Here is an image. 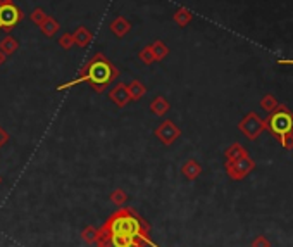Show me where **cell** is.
Masks as SVG:
<instances>
[{
    "label": "cell",
    "mask_w": 293,
    "mask_h": 247,
    "mask_svg": "<svg viewBox=\"0 0 293 247\" xmlns=\"http://www.w3.org/2000/svg\"><path fill=\"white\" fill-rule=\"evenodd\" d=\"M81 238H83V242H85V244L95 245V244H97V240H99V228H95L93 225H88V227L83 228Z\"/></svg>",
    "instance_id": "cell-18"
},
{
    "label": "cell",
    "mask_w": 293,
    "mask_h": 247,
    "mask_svg": "<svg viewBox=\"0 0 293 247\" xmlns=\"http://www.w3.org/2000/svg\"><path fill=\"white\" fill-rule=\"evenodd\" d=\"M6 142H7V135L2 132V128H0V147H2V145L6 144Z\"/></svg>",
    "instance_id": "cell-27"
},
{
    "label": "cell",
    "mask_w": 293,
    "mask_h": 247,
    "mask_svg": "<svg viewBox=\"0 0 293 247\" xmlns=\"http://www.w3.org/2000/svg\"><path fill=\"white\" fill-rule=\"evenodd\" d=\"M200 173H202V166H200L199 161H195V159H188L185 164L181 166V175L185 177L186 180H195L200 177Z\"/></svg>",
    "instance_id": "cell-10"
},
{
    "label": "cell",
    "mask_w": 293,
    "mask_h": 247,
    "mask_svg": "<svg viewBox=\"0 0 293 247\" xmlns=\"http://www.w3.org/2000/svg\"><path fill=\"white\" fill-rule=\"evenodd\" d=\"M224 156H226V161H234V159H240V157L247 156V150H245L243 145L233 144V145H229V147L226 149Z\"/></svg>",
    "instance_id": "cell-19"
},
{
    "label": "cell",
    "mask_w": 293,
    "mask_h": 247,
    "mask_svg": "<svg viewBox=\"0 0 293 247\" xmlns=\"http://www.w3.org/2000/svg\"><path fill=\"white\" fill-rule=\"evenodd\" d=\"M59 30H61V24H59V21L54 19V18H50V16H47L43 23L40 24V31L43 33L45 36H48V38L56 35Z\"/></svg>",
    "instance_id": "cell-14"
},
{
    "label": "cell",
    "mask_w": 293,
    "mask_h": 247,
    "mask_svg": "<svg viewBox=\"0 0 293 247\" xmlns=\"http://www.w3.org/2000/svg\"><path fill=\"white\" fill-rule=\"evenodd\" d=\"M150 227L133 209L119 208L107 218L102 228H99L97 247H145L150 244Z\"/></svg>",
    "instance_id": "cell-1"
},
{
    "label": "cell",
    "mask_w": 293,
    "mask_h": 247,
    "mask_svg": "<svg viewBox=\"0 0 293 247\" xmlns=\"http://www.w3.org/2000/svg\"><path fill=\"white\" fill-rule=\"evenodd\" d=\"M169 109H171V104L162 95H159V97H156L150 102V111L156 116H166L169 112Z\"/></svg>",
    "instance_id": "cell-12"
},
{
    "label": "cell",
    "mask_w": 293,
    "mask_h": 247,
    "mask_svg": "<svg viewBox=\"0 0 293 247\" xmlns=\"http://www.w3.org/2000/svg\"><path fill=\"white\" fill-rule=\"evenodd\" d=\"M156 137L162 142L164 145H173L176 140L181 137V130H179L171 119L162 121L156 128Z\"/></svg>",
    "instance_id": "cell-7"
},
{
    "label": "cell",
    "mask_w": 293,
    "mask_h": 247,
    "mask_svg": "<svg viewBox=\"0 0 293 247\" xmlns=\"http://www.w3.org/2000/svg\"><path fill=\"white\" fill-rule=\"evenodd\" d=\"M109 199H111V202L114 204L117 208H123L124 204L128 202V194L123 190V188H114V190L111 192V195H109Z\"/></svg>",
    "instance_id": "cell-20"
},
{
    "label": "cell",
    "mask_w": 293,
    "mask_h": 247,
    "mask_svg": "<svg viewBox=\"0 0 293 247\" xmlns=\"http://www.w3.org/2000/svg\"><path fill=\"white\" fill-rule=\"evenodd\" d=\"M266 127H269L271 132L278 137H283L286 133L293 132V114L286 107L278 106V111H273L269 119L266 121Z\"/></svg>",
    "instance_id": "cell-3"
},
{
    "label": "cell",
    "mask_w": 293,
    "mask_h": 247,
    "mask_svg": "<svg viewBox=\"0 0 293 247\" xmlns=\"http://www.w3.org/2000/svg\"><path fill=\"white\" fill-rule=\"evenodd\" d=\"M173 19L179 28H185L186 24H190V21L193 19V14H191V11H188L186 7H179V9L174 12Z\"/></svg>",
    "instance_id": "cell-15"
},
{
    "label": "cell",
    "mask_w": 293,
    "mask_h": 247,
    "mask_svg": "<svg viewBox=\"0 0 293 247\" xmlns=\"http://www.w3.org/2000/svg\"><path fill=\"white\" fill-rule=\"evenodd\" d=\"M6 59H7V56H6V54L2 52V50H0V66H2L4 62H6Z\"/></svg>",
    "instance_id": "cell-28"
},
{
    "label": "cell",
    "mask_w": 293,
    "mask_h": 247,
    "mask_svg": "<svg viewBox=\"0 0 293 247\" xmlns=\"http://www.w3.org/2000/svg\"><path fill=\"white\" fill-rule=\"evenodd\" d=\"M279 144H281L286 150H291L293 149V132L286 133V135H283V137H279Z\"/></svg>",
    "instance_id": "cell-25"
},
{
    "label": "cell",
    "mask_w": 293,
    "mask_h": 247,
    "mask_svg": "<svg viewBox=\"0 0 293 247\" xmlns=\"http://www.w3.org/2000/svg\"><path fill=\"white\" fill-rule=\"evenodd\" d=\"M117 76H119V71H117L116 66L112 64L104 54H95V56L79 69V74L76 78L71 79L68 83H64V85H59L57 90L59 92L68 90L71 87H76L79 83L86 81V83H90V87L95 92L102 94Z\"/></svg>",
    "instance_id": "cell-2"
},
{
    "label": "cell",
    "mask_w": 293,
    "mask_h": 247,
    "mask_svg": "<svg viewBox=\"0 0 293 247\" xmlns=\"http://www.w3.org/2000/svg\"><path fill=\"white\" fill-rule=\"evenodd\" d=\"M126 87H128V94H129V99L131 100H140V99L145 97L146 87L141 81H138V79H133V81Z\"/></svg>",
    "instance_id": "cell-13"
},
{
    "label": "cell",
    "mask_w": 293,
    "mask_h": 247,
    "mask_svg": "<svg viewBox=\"0 0 293 247\" xmlns=\"http://www.w3.org/2000/svg\"><path fill=\"white\" fill-rule=\"evenodd\" d=\"M59 45H61V47L64 49V50H69L74 45L73 35H71V33H64V35L59 38Z\"/></svg>",
    "instance_id": "cell-24"
},
{
    "label": "cell",
    "mask_w": 293,
    "mask_h": 247,
    "mask_svg": "<svg viewBox=\"0 0 293 247\" xmlns=\"http://www.w3.org/2000/svg\"><path fill=\"white\" fill-rule=\"evenodd\" d=\"M23 18H24L23 11L14 2L0 6V30L2 31L11 33L23 21Z\"/></svg>",
    "instance_id": "cell-4"
},
{
    "label": "cell",
    "mask_w": 293,
    "mask_h": 247,
    "mask_svg": "<svg viewBox=\"0 0 293 247\" xmlns=\"http://www.w3.org/2000/svg\"><path fill=\"white\" fill-rule=\"evenodd\" d=\"M150 50H152L156 61H164L167 56H169V47L161 40H156L154 44H150Z\"/></svg>",
    "instance_id": "cell-16"
},
{
    "label": "cell",
    "mask_w": 293,
    "mask_h": 247,
    "mask_svg": "<svg viewBox=\"0 0 293 247\" xmlns=\"http://www.w3.org/2000/svg\"><path fill=\"white\" fill-rule=\"evenodd\" d=\"M238 128H240V132L243 133L247 139L254 140L264 132V128H266V121H262L255 112H249V114L240 121Z\"/></svg>",
    "instance_id": "cell-5"
},
{
    "label": "cell",
    "mask_w": 293,
    "mask_h": 247,
    "mask_svg": "<svg viewBox=\"0 0 293 247\" xmlns=\"http://www.w3.org/2000/svg\"><path fill=\"white\" fill-rule=\"evenodd\" d=\"M18 49H19V42L12 35H7L6 38L0 40V50H2L6 56H12Z\"/></svg>",
    "instance_id": "cell-17"
},
{
    "label": "cell",
    "mask_w": 293,
    "mask_h": 247,
    "mask_svg": "<svg viewBox=\"0 0 293 247\" xmlns=\"http://www.w3.org/2000/svg\"><path fill=\"white\" fill-rule=\"evenodd\" d=\"M279 106V102H278V99L274 97V95H264L262 100H261V107L264 109V111H267V112H273L276 111Z\"/></svg>",
    "instance_id": "cell-21"
},
{
    "label": "cell",
    "mask_w": 293,
    "mask_h": 247,
    "mask_svg": "<svg viewBox=\"0 0 293 247\" xmlns=\"http://www.w3.org/2000/svg\"><path fill=\"white\" fill-rule=\"evenodd\" d=\"M29 16H31V21L36 24V26H40V24L45 21V18H47V14H45V11H43V9H40V7H36V9L33 11Z\"/></svg>",
    "instance_id": "cell-23"
},
{
    "label": "cell",
    "mask_w": 293,
    "mask_h": 247,
    "mask_svg": "<svg viewBox=\"0 0 293 247\" xmlns=\"http://www.w3.org/2000/svg\"><path fill=\"white\" fill-rule=\"evenodd\" d=\"M111 31L114 33L117 38H123V36H126L129 31H131V23L124 18V16H117L111 21Z\"/></svg>",
    "instance_id": "cell-9"
},
{
    "label": "cell",
    "mask_w": 293,
    "mask_h": 247,
    "mask_svg": "<svg viewBox=\"0 0 293 247\" xmlns=\"http://www.w3.org/2000/svg\"><path fill=\"white\" fill-rule=\"evenodd\" d=\"M252 247H271V242L267 240V237L259 235V237H255V238H254Z\"/></svg>",
    "instance_id": "cell-26"
},
{
    "label": "cell",
    "mask_w": 293,
    "mask_h": 247,
    "mask_svg": "<svg viewBox=\"0 0 293 247\" xmlns=\"http://www.w3.org/2000/svg\"><path fill=\"white\" fill-rule=\"evenodd\" d=\"M254 170V161L249 157V154L234 161H226V173L231 180H241L245 178L250 171Z\"/></svg>",
    "instance_id": "cell-6"
},
{
    "label": "cell",
    "mask_w": 293,
    "mask_h": 247,
    "mask_svg": "<svg viewBox=\"0 0 293 247\" xmlns=\"http://www.w3.org/2000/svg\"><path fill=\"white\" fill-rule=\"evenodd\" d=\"M109 99H111V102H114L117 107H126L129 102H131V99H129V94H128V87L124 85V83H117V85L109 92Z\"/></svg>",
    "instance_id": "cell-8"
},
{
    "label": "cell",
    "mask_w": 293,
    "mask_h": 247,
    "mask_svg": "<svg viewBox=\"0 0 293 247\" xmlns=\"http://www.w3.org/2000/svg\"><path fill=\"white\" fill-rule=\"evenodd\" d=\"M12 0H0V6H6V4H11Z\"/></svg>",
    "instance_id": "cell-30"
},
{
    "label": "cell",
    "mask_w": 293,
    "mask_h": 247,
    "mask_svg": "<svg viewBox=\"0 0 293 247\" xmlns=\"http://www.w3.org/2000/svg\"><path fill=\"white\" fill-rule=\"evenodd\" d=\"M138 57H140V61L143 62V64H152V62H156V57H154L152 50H150V45H146L138 52Z\"/></svg>",
    "instance_id": "cell-22"
},
{
    "label": "cell",
    "mask_w": 293,
    "mask_h": 247,
    "mask_svg": "<svg viewBox=\"0 0 293 247\" xmlns=\"http://www.w3.org/2000/svg\"><path fill=\"white\" fill-rule=\"evenodd\" d=\"M73 40H74V45H78V47L85 49L90 45V42L93 40V35H91V31L88 30L85 26H79L76 31L73 33Z\"/></svg>",
    "instance_id": "cell-11"
},
{
    "label": "cell",
    "mask_w": 293,
    "mask_h": 247,
    "mask_svg": "<svg viewBox=\"0 0 293 247\" xmlns=\"http://www.w3.org/2000/svg\"><path fill=\"white\" fill-rule=\"evenodd\" d=\"M278 64H291L293 66V61H283L281 59V61H278Z\"/></svg>",
    "instance_id": "cell-29"
}]
</instances>
